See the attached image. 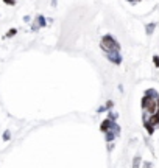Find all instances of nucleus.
Segmentation results:
<instances>
[{"label":"nucleus","mask_w":159,"mask_h":168,"mask_svg":"<svg viewBox=\"0 0 159 168\" xmlns=\"http://www.w3.org/2000/svg\"><path fill=\"white\" fill-rule=\"evenodd\" d=\"M45 25H47L45 17H44V16H38V28L39 27H45Z\"/></svg>","instance_id":"obj_3"},{"label":"nucleus","mask_w":159,"mask_h":168,"mask_svg":"<svg viewBox=\"0 0 159 168\" xmlns=\"http://www.w3.org/2000/svg\"><path fill=\"white\" fill-rule=\"evenodd\" d=\"M14 34H16V30H11V31H8L6 37H11V36H14Z\"/></svg>","instance_id":"obj_6"},{"label":"nucleus","mask_w":159,"mask_h":168,"mask_svg":"<svg viewBox=\"0 0 159 168\" xmlns=\"http://www.w3.org/2000/svg\"><path fill=\"white\" fill-rule=\"evenodd\" d=\"M5 3H8V5H14V0H3Z\"/></svg>","instance_id":"obj_9"},{"label":"nucleus","mask_w":159,"mask_h":168,"mask_svg":"<svg viewBox=\"0 0 159 168\" xmlns=\"http://www.w3.org/2000/svg\"><path fill=\"white\" fill-rule=\"evenodd\" d=\"M154 64H156V67H159V56H154Z\"/></svg>","instance_id":"obj_7"},{"label":"nucleus","mask_w":159,"mask_h":168,"mask_svg":"<svg viewBox=\"0 0 159 168\" xmlns=\"http://www.w3.org/2000/svg\"><path fill=\"white\" fill-rule=\"evenodd\" d=\"M100 45H101V49L105 50L106 53H108V52H114V50H118V49H120V45H118V44L114 41V39L111 37V36H105V37H103Z\"/></svg>","instance_id":"obj_1"},{"label":"nucleus","mask_w":159,"mask_h":168,"mask_svg":"<svg viewBox=\"0 0 159 168\" xmlns=\"http://www.w3.org/2000/svg\"><path fill=\"white\" fill-rule=\"evenodd\" d=\"M3 139H5V140H8V139H10V132H8V131L3 134Z\"/></svg>","instance_id":"obj_8"},{"label":"nucleus","mask_w":159,"mask_h":168,"mask_svg":"<svg viewBox=\"0 0 159 168\" xmlns=\"http://www.w3.org/2000/svg\"><path fill=\"white\" fill-rule=\"evenodd\" d=\"M108 59L111 62H114V64H120L122 62V58H120V55H118V50H114V52H108Z\"/></svg>","instance_id":"obj_2"},{"label":"nucleus","mask_w":159,"mask_h":168,"mask_svg":"<svg viewBox=\"0 0 159 168\" xmlns=\"http://www.w3.org/2000/svg\"><path fill=\"white\" fill-rule=\"evenodd\" d=\"M56 3H58V0H52V6H56Z\"/></svg>","instance_id":"obj_10"},{"label":"nucleus","mask_w":159,"mask_h":168,"mask_svg":"<svg viewBox=\"0 0 159 168\" xmlns=\"http://www.w3.org/2000/svg\"><path fill=\"white\" fill-rule=\"evenodd\" d=\"M154 27H156L154 23H150V25L147 27V33H148V34H152V33H153V30H154Z\"/></svg>","instance_id":"obj_5"},{"label":"nucleus","mask_w":159,"mask_h":168,"mask_svg":"<svg viewBox=\"0 0 159 168\" xmlns=\"http://www.w3.org/2000/svg\"><path fill=\"white\" fill-rule=\"evenodd\" d=\"M111 122H112V120H105L103 125H101V131H106L108 128H109V125H111Z\"/></svg>","instance_id":"obj_4"}]
</instances>
